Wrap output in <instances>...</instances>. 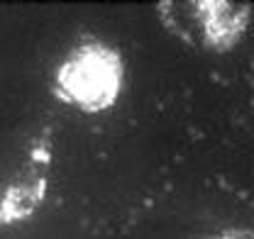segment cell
<instances>
[{"label":"cell","instance_id":"obj_1","mask_svg":"<svg viewBox=\"0 0 254 239\" xmlns=\"http://www.w3.org/2000/svg\"><path fill=\"white\" fill-rule=\"evenodd\" d=\"M125 59L103 39H83L54 71V95L78 113L110 110L125 88Z\"/></svg>","mask_w":254,"mask_h":239},{"label":"cell","instance_id":"obj_2","mask_svg":"<svg viewBox=\"0 0 254 239\" xmlns=\"http://www.w3.org/2000/svg\"><path fill=\"white\" fill-rule=\"evenodd\" d=\"M164 25L184 42L200 44L205 52H232L252 25V5L230 0L161 2Z\"/></svg>","mask_w":254,"mask_h":239},{"label":"cell","instance_id":"obj_3","mask_svg":"<svg viewBox=\"0 0 254 239\" xmlns=\"http://www.w3.org/2000/svg\"><path fill=\"white\" fill-rule=\"evenodd\" d=\"M52 159H54L52 139L39 137L0 195V227L25 222L44 205L49 193Z\"/></svg>","mask_w":254,"mask_h":239},{"label":"cell","instance_id":"obj_4","mask_svg":"<svg viewBox=\"0 0 254 239\" xmlns=\"http://www.w3.org/2000/svg\"><path fill=\"white\" fill-rule=\"evenodd\" d=\"M198 239H254V227H227V230H218Z\"/></svg>","mask_w":254,"mask_h":239}]
</instances>
